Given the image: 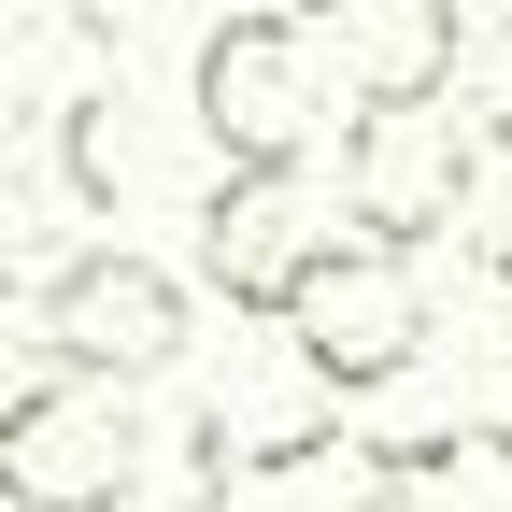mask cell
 <instances>
[{
    "label": "cell",
    "instance_id": "cell-2",
    "mask_svg": "<svg viewBox=\"0 0 512 512\" xmlns=\"http://www.w3.org/2000/svg\"><path fill=\"white\" fill-rule=\"evenodd\" d=\"M29 342H43V370L157 384V370H185V342H200V285H185L171 256H143V242H72L29 285Z\"/></svg>",
    "mask_w": 512,
    "mask_h": 512
},
{
    "label": "cell",
    "instance_id": "cell-1",
    "mask_svg": "<svg viewBox=\"0 0 512 512\" xmlns=\"http://www.w3.org/2000/svg\"><path fill=\"white\" fill-rule=\"evenodd\" d=\"M143 484H157V427L128 384L29 370L0 399V498L15 512H143Z\"/></svg>",
    "mask_w": 512,
    "mask_h": 512
},
{
    "label": "cell",
    "instance_id": "cell-6",
    "mask_svg": "<svg viewBox=\"0 0 512 512\" xmlns=\"http://www.w3.org/2000/svg\"><path fill=\"white\" fill-rule=\"evenodd\" d=\"M285 370L328 384V399H384V384L427 370V271L399 242H342L328 271H313V299L285 313Z\"/></svg>",
    "mask_w": 512,
    "mask_h": 512
},
{
    "label": "cell",
    "instance_id": "cell-4",
    "mask_svg": "<svg viewBox=\"0 0 512 512\" xmlns=\"http://www.w3.org/2000/svg\"><path fill=\"white\" fill-rule=\"evenodd\" d=\"M484 214V128L456 100H399V114H342V228L427 256L441 228Z\"/></svg>",
    "mask_w": 512,
    "mask_h": 512
},
{
    "label": "cell",
    "instance_id": "cell-11",
    "mask_svg": "<svg viewBox=\"0 0 512 512\" xmlns=\"http://www.w3.org/2000/svg\"><path fill=\"white\" fill-rule=\"evenodd\" d=\"M470 128H484V157H512V15L470 43Z\"/></svg>",
    "mask_w": 512,
    "mask_h": 512
},
{
    "label": "cell",
    "instance_id": "cell-3",
    "mask_svg": "<svg viewBox=\"0 0 512 512\" xmlns=\"http://www.w3.org/2000/svg\"><path fill=\"white\" fill-rule=\"evenodd\" d=\"M200 157L214 171H313V128H328V29L299 15H228L200 43Z\"/></svg>",
    "mask_w": 512,
    "mask_h": 512
},
{
    "label": "cell",
    "instance_id": "cell-10",
    "mask_svg": "<svg viewBox=\"0 0 512 512\" xmlns=\"http://www.w3.org/2000/svg\"><path fill=\"white\" fill-rule=\"evenodd\" d=\"M456 441H470V456H512V342H484L470 399H456Z\"/></svg>",
    "mask_w": 512,
    "mask_h": 512
},
{
    "label": "cell",
    "instance_id": "cell-13",
    "mask_svg": "<svg viewBox=\"0 0 512 512\" xmlns=\"http://www.w3.org/2000/svg\"><path fill=\"white\" fill-rule=\"evenodd\" d=\"M242 15H299V29H328V15H342V0H242Z\"/></svg>",
    "mask_w": 512,
    "mask_h": 512
},
{
    "label": "cell",
    "instance_id": "cell-9",
    "mask_svg": "<svg viewBox=\"0 0 512 512\" xmlns=\"http://www.w3.org/2000/svg\"><path fill=\"white\" fill-rule=\"evenodd\" d=\"M256 512H413V484L370 456V441H313V456L256 470Z\"/></svg>",
    "mask_w": 512,
    "mask_h": 512
},
{
    "label": "cell",
    "instance_id": "cell-12",
    "mask_svg": "<svg viewBox=\"0 0 512 512\" xmlns=\"http://www.w3.org/2000/svg\"><path fill=\"white\" fill-rule=\"evenodd\" d=\"M470 256H484V285H512V185H498L484 214H470Z\"/></svg>",
    "mask_w": 512,
    "mask_h": 512
},
{
    "label": "cell",
    "instance_id": "cell-8",
    "mask_svg": "<svg viewBox=\"0 0 512 512\" xmlns=\"http://www.w3.org/2000/svg\"><path fill=\"white\" fill-rule=\"evenodd\" d=\"M57 171H72L86 214H143V200H171V157H157V128L128 114V86L57 100Z\"/></svg>",
    "mask_w": 512,
    "mask_h": 512
},
{
    "label": "cell",
    "instance_id": "cell-5",
    "mask_svg": "<svg viewBox=\"0 0 512 512\" xmlns=\"http://www.w3.org/2000/svg\"><path fill=\"white\" fill-rule=\"evenodd\" d=\"M342 242H356L342 228V185H313V171H214L200 185V285L228 313H271L285 328Z\"/></svg>",
    "mask_w": 512,
    "mask_h": 512
},
{
    "label": "cell",
    "instance_id": "cell-7",
    "mask_svg": "<svg viewBox=\"0 0 512 512\" xmlns=\"http://www.w3.org/2000/svg\"><path fill=\"white\" fill-rule=\"evenodd\" d=\"M470 0H342L328 15V72L356 114H399V100H456L470 86Z\"/></svg>",
    "mask_w": 512,
    "mask_h": 512
}]
</instances>
